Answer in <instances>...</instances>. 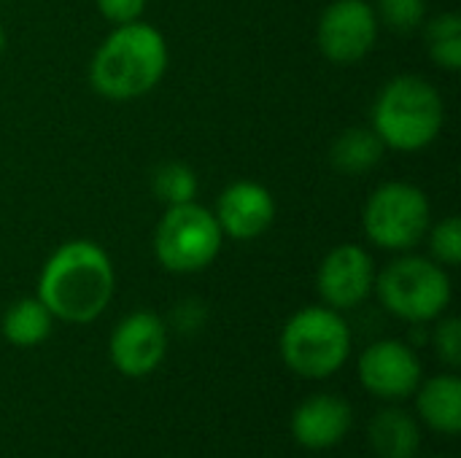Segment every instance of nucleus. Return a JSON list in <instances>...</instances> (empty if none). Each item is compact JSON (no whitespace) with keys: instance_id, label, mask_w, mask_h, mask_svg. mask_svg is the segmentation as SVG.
Segmentation results:
<instances>
[{"instance_id":"1","label":"nucleus","mask_w":461,"mask_h":458,"mask_svg":"<svg viewBox=\"0 0 461 458\" xmlns=\"http://www.w3.org/2000/svg\"><path fill=\"white\" fill-rule=\"evenodd\" d=\"M116 294V270L103 246L92 240H68L49 254L38 275L35 297L49 308L54 321L92 324Z\"/></svg>"},{"instance_id":"2","label":"nucleus","mask_w":461,"mask_h":458,"mask_svg":"<svg viewBox=\"0 0 461 458\" xmlns=\"http://www.w3.org/2000/svg\"><path fill=\"white\" fill-rule=\"evenodd\" d=\"M167 70V40L143 19L113 24L89 65V84L97 94L124 103L149 94Z\"/></svg>"},{"instance_id":"3","label":"nucleus","mask_w":461,"mask_h":458,"mask_svg":"<svg viewBox=\"0 0 461 458\" xmlns=\"http://www.w3.org/2000/svg\"><path fill=\"white\" fill-rule=\"evenodd\" d=\"M446 124V103L432 81L405 73L386 81L373 103L370 127L386 148L416 154L432 146Z\"/></svg>"},{"instance_id":"4","label":"nucleus","mask_w":461,"mask_h":458,"mask_svg":"<svg viewBox=\"0 0 461 458\" xmlns=\"http://www.w3.org/2000/svg\"><path fill=\"white\" fill-rule=\"evenodd\" d=\"M354 337L343 313L327 305H305L292 313L278 337L281 362L305 381H327L351 359Z\"/></svg>"},{"instance_id":"5","label":"nucleus","mask_w":461,"mask_h":458,"mask_svg":"<svg viewBox=\"0 0 461 458\" xmlns=\"http://www.w3.org/2000/svg\"><path fill=\"white\" fill-rule=\"evenodd\" d=\"M373 292L378 294L386 313L416 327L432 324L446 316L454 300L448 270L429 256L408 251L389 262L381 273H375Z\"/></svg>"},{"instance_id":"6","label":"nucleus","mask_w":461,"mask_h":458,"mask_svg":"<svg viewBox=\"0 0 461 458\" xmlns=\"http://www.w3.org/2000/svg\"><path fill=\"white\" fill-rule=\"evenodd\" d=\"M432 227V205L424 189L408 181L381 184L365 202L362 229L375 248L413 251Z\"/></svg>"},{"instance_id":"7","label":"nucleus","mask_w":461,"mask_h":458,"mask_svg":"<svg viewBox=\"0 0 461 458\" xmlns=\"http://www.w3.org/2000/svg\"><path fill=\"white\" fill-rule=\"evenodd\" d=\"M224 246V232L213 211L203 208L197 200L184 205H170L154 229V256L176 275L203 273L216 262Z\"/></svg>"},{"instance_id":"8","label":"nucleus","mask_w":461,"mask_h":458,"mask_svg":"<svg viewBox=\"0 0 461 458\" xmlns=\"http://www.w3.org/2000/svg\"><path fill=\"white\" fill-rule=\"evenodd\" d=\"M357 375L362 389L381 402L411 400L424 381V367L419 354L402 340H375L357 359Z\"/></svg>"},{"instance_id":"9","label":"nucleus","mask_w":461,"mask_h":458,"mask_svg":"<svg viewBox=\"0 0 461 458\" xmlns=\"http://www.w3.org/2000/svg\"><path fill=\"white\" fill-rule=\"evenodd\" d=\"M381 22L367 0H335L316 24V43L330 62L351 65L367 57L378 40Z\"/></svg>"},{"instance_id":"10","label":"nucleus","mask_w":461,"mask_h":458,"mask_svg":"<svg viewBox=\"0 0 461 458\" xmlns=\"http://www.w3.org/2000/svg\"><path fill=\"white\" fill-rule=\"evenodd\" d=\"M167 324L154 310L127 313L108 337V359L124 378H146L167 356Z\"/></svg>"},{"instance_id":"11","label":"nucleus","mask_w":461,"mask_h":458,"mask_svg":"<svg viewBox=\"0 0 461 458\" xmlns=\"http://www.w3.org/2000/svg\"><path fill=\"white\" fill-rule=\"evenodd\" d=\"M375 286V262L373 256L357 243L335 246L319 265L316 273V292L321 305L346 313L359 308Z\"/></svg>"},{"instance_id":"12","label":"nucleus","mask_w":461,"mask_h":458,"mask_svg":"<svg viewBox=\"0 0 461 458\" xmlns=\"http://www.w3.org/2000/svg\"><path fill=\"white\" fill-rule=\"evenodd\" d=\"M354 427V410L340 394H311L305 397L289 421L292 437L300 448L321 454L338 448Z\"/></svg>"},{"instance_id":"13","label":"nucleus","mask_w":461,"mask_h":458,"mask_svg":"<svg viewBox=\"0 0 461 458\" xmlns=\"http://www.w3.org/2000/svg\"><path fill=\"white\" fill-rule=\"evenodd\" d=\"M213 216L224 238L257 240L276 221V200L270 189L257 181H235L219 194Z\"/></svg>"},{"instance_id":"14","label":"nucleus","mask_w":461,"mask_h":458,"mask_svg":"<svg viewBox=\"0 0 461 458\" xmlns=\"http://www.w3.org/2000/svg\"><path fill=\"white\" fill-rule=\"evenodd\" d=\"M416 416L419 421L443 435H461V378L456 373H440L419 383L416 394Z\"/></svg>"},{"instance_id":"15","label":"nucleus","mask_w":461,"mask_h":458,"mask_svg":"<svg viewBox=\"0 0 461 458\" xmlns=\"http://www.w3.org/2000/svg\"><path fill=\"white\" fill-rule=\"evenodd\" d=\"M367 443L375 458H416L421 451L419 418L394 402L370 418Z\"/></svg>"},{"instance_id":"16","label":"nucleus","mask_w":461,"mask_h":458,"mask_svg":"<svg viewBox=\"0 0 461 458\" xmlns=\"http://www.w3.org/2000/svg\"><path fill=\"white\" fill-rule=\"evenodd\" d=\"M384 154L386 146L373 127H348L332 140L330 162L343 175H365L381 165Z\"/></svg>"},{"instance_id":"17","label":"nucleus","mask_w":461,"mask_h":458,"mask_svg":"<svg viewBox=\"0 0 461 458\" xmlns=\"http://www.w3.org/2000/svg\"><path fill=\"white\" fill-rule=\"evenodd\" d=\"M54 316L38 297L16 300L0 319V332L14 348H38L49 340Z\"/></svg>"},{"instance_id":"18","label":"nucleus","mask_w":461,"mask_h":458,"mask_svg":"<svg viewBox=\"0 0 461 458\" xmlns=\"http://www.w3.org/2000/svg\"><path fill=\"white\" fill-rule=\"evenodd\" d=\"M424 27L429 57L438 67L456 73L461 67V16L459 13H440L429 19Z\"/></svg>"},{"instance_id":"19","label":"nucleus","mask_w":461,"mask_h":458,"mask_svg":"<svg viewBox=\"0 0 461 458\" xmlns=\"http://www.w3.org/2000/svg\"><path fill=\"white\" fill-rule=\"evenodd\" d=\"M197 189H200L197 173L189 165H184V162H165V165H159L151 173V192L167 208L170 205L194 202Z\"/></svg>"},{"instance_id":"20","label":"nucleus","mask_w":461,"mask_h":458,"mask_svg":"<svg viewBox=\"0 0 461 458\" xmlns=\"http://www.w3.org/2000/svg\"><path fill=\"white\" fill-rule=\"evenodd\" d=\"M373 8L381 24L402 35L416 32L427 16V0H378Z\"/></svg>"},{"instance_id":"21","label":"nucleus","mask_w":461,"mask_h":458,"mask_svg":"<svg viewBox=\"0 0 461 458\" xmlns=\"http://www.w3.org/2000/svg\"><path fill=\"white\" fill-rule=\"evenodd\" d=\"M429 243V259H435L443 267H459L461 265V221L456 216L443 219L440 224L429 227L427 232Z\"/></svg>"},{"instance_id":"22","label":"nucleus","mask_w":461,"mask_h":458,"mask_svg":"<svg viewBox=\"0 0 461 458\" xmlns=\"http://www.w3.org/2000/svg\"><path fill=\"white\" fill-rule=\"evenodd\" d=\"M432 348L443 364L456 370L461 364V321L456 316H440L432 321Z\"/></svg>"},{"instance_id":"23","label":"nucleus","mask_w":461,"mask_h":458,"mask_svg":"<svg viewBox=\"0 0 461 458\" xmlns=\"http://www.w3.org/2000/svg\"><path fill=\"white\" fill-rule=\"evenodd\" d=\"M95 5L111 24L138 22L146 11V0H95Z\"/></svg>"},{"instance_id":"24","label":"nucleus","mask_w":461,"mask_h":458,"mask_svg":"<svg viewBox=\"0 0 461 458\" xmlns=\"http://www.w3.org/2000/svg\"><path fill=\"white\" fill-rule=\"evenodd\" d=\"M176 327H178V332H186V335H192V332H197L200 327H203V321H205V313H203V308H197V302H186V305H181L178 310H176Z\"/></svg>"},{"instance_id":"25","label":"nucleus","mask_w":461,"mask_h":458,"mask_svg":"<svg viewBox=\"0 0 461 458\" xmlns=\"http://www.w3.org/2000/svg\"><path fill=\"white\" fill-rule=\"evenodd\" d=\"M3 49H5V30H3V24H0V54H3Z\"/></svg>"},{"instance_id":"26","label":"nucleus","mask_w":461,"mask_h":458,"mask_svg":"<svg viewBox=\"0 0 461 458\" xmlns=\"http://www.w3.org/2000/svg\"><path fill=\"white\" fill-rule=\"evenodd\" d=\"M435 458H451V456H435Z\"/></svg>"}]
</instances>
